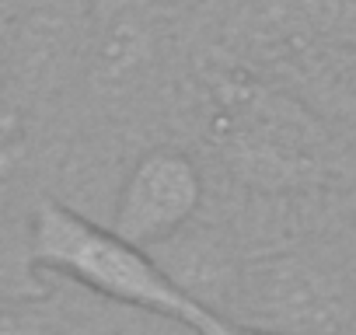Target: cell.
<instances>
[{
  "label": "cell",
  "mask_w": 356,
  "mask_h": 335,
  "mask_svg": "<svg viewBox=\"0 0 356 335\" xmlns=\"http://www.w3.org/2000/svg\"><path fill=\"white\" fill-rule=\"evenodd\" d=\"M29 248L42 272L63 276L112 304L168 318L193 335H227L234 325V318L207 307L178 286L154 252L129 245L112 227H102L56 199H42L35 206Z\"/></svg>",
  "instance_id": "1"
},
{
  "label": "cell",
  "mask_w": 356,
  "mask_h": 335,
  "mask_svg": "<svg viewBox=\"0 0 356 335\" xmlns=\"http://www.w3.org/2000/svg\"><path fill=\"white\" fill-rule=\"evenodd\" d=\"M203 203V175L189 154L157 147L143 154L115 196L112 231L150 252L178 238Z\"/></svg>",
  "instance_id": "2"
},
{
  "label": "cell",
  "mask_w": 356,
  "mask_h": 335,
  "mask_svg": "<svg viewBox=\"0 0 356 335\" xmlns=\"http://www.w3.org/2000/svg\"><path fill=\"white\" fill-rule=\"evenodd\" d=\"M238 300L248 311V328L273 335H321L342 318V304L325 272L293 255H269L245 265Z\"/></svg>",
  "instance_id": "3"
},
{
  "label": "cell",
  "mask_w": 356,
  "mask_h": 335,
  "mask_svg": "<svg viewBox=\"0 0 356 335\" xmlns=\"http://www.w3.org/2000/svg\"><path fill=\"white\" fill-rule=\"evenodd\" d=\"M157 49L154 0H102L91 25L88 81L98 95L133 88L150 67Z\"/></svg>",
  "instance_id": "4"
},
{
  "label": "cell",
  "mask_w": 356,
  "mask_h": 335,
  "mask_svg": "<svg viewBox=\"0 0 356 335\" xmlns=\"http://www.w3.org/2000/svg\"><path fill=\"white\" fill-rule=\"evenodd\" d=\"M42 276L46 272L35 265L29 248V231L0 238V318L39 307L49 297Z\"/></svg>",
  "instance_id": "5"
},
{
  "label": "cell",
  "mask_w": 356,
  "mask_h": 335,
  "mask_svg": "<svg viewBox=\"0 0 356 335\" xmlns=\"http://www.w3.org/2000/svg\"><path fill=\"white\" fill-rule=\"evenodd\" d=\"M25 157H29V143L25 133L15 122H0V206H4L25 172Z\"/></svg>",
  "instance_id": "6"
},
{
  "label": "cell",
  "mask_w": 356,
  "mask_h": 335,
  "mask_svg": "<svg viewBox=\"0 0 356 335\" xmlns=\"http://www.w3.org/2000/svg\"><path fill=\"white\" fill-rule=\"evenodd\" d=\"M227 335H273V332H259V328H248V325H238V321H234V325L227 328Z\"/></svg>",
  "instance_id": "7"
}]
</instances>
